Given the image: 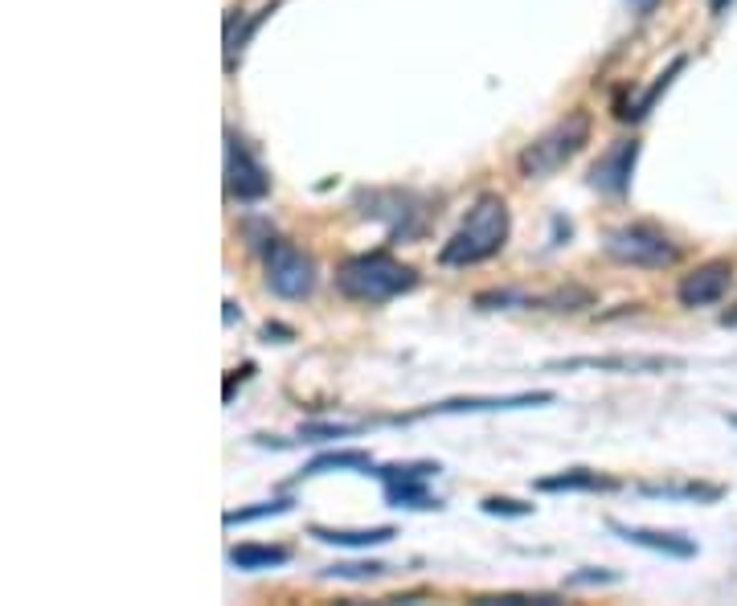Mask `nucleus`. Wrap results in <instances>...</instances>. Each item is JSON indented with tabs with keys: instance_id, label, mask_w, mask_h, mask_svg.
I'll return each instance as SVG.
<instances>
[{
	"instance_id": "nucleus-1",
	"label": "nucleus",
	"mask_w": 737,
	"mask_h": 606,
	"mask_svg": "<svg viewBox=\"0 0 737 606\" xmlns=\"http://www.w3.org/2000/svg\"><path fill=\"white\" fill-rule=\"evenodd\" d=\"M508 230H512V213H508L504 197L480 193L471 201L467 218L455 226V234L443 242L439 263L443 267H480L508 246Z\"/></svg>"
},
{
	"instance_id": "nucleus-2",
	"label": "nucleus",
	"mask_w": 737,
	"mask_h": 606,
	"mask_svg": "<svg viewBox=\"0 0 737 606\" xmlns=\"http://www.w3.org/2000/svg\"><path fill=\"white\" fill-rule=\"evenodd\" d=\"M418 287V271L406 267L402 258H394L389 250H365V254H349L336 267V291L353 303H365V308H377V303H389L406 291Z\"/></svg>"
},
{
	"instance_id": "nucleus-3",
	"label": "nucleus",
	"mask_w": 737,
	"mask_h": 606,
	"mask_svg": "<svg viewBox=\"0 0 737 606\" xmlns=\"http://www.w3.org/2000/svg\"><path fill=\"white\" fill-rule=\"evenodd\" d=\"M590 132H594L590 111H570L566 119H557L553 127H545V132H541L533 144L520 148V156H516L520 177H525V181L553 177L557 168H566V164L590 144Z\"/></svg>"
},
{
	"instance_id": "nucleus-4",
	"label": "nucleus",
	"mask_w": 737,
	"mask_h": 606,
	"mask_svg": "<svg viewBox=\"0 0 737 606\" xmlns=\"http://www.w3.org/2000/svg\"><path fill=\"white\" fill-rule=\"evenodd\" d=\"M606 258H615L623 267H639V271H664L680 258V246L652 222H631L606 234Z\"/></svg>"
},
{
	"instance_id": "nucleus-5",
	"label": "nucleus",
	"mask_w": 737,
	"mask_h": 606,
	"mask_svg": "<svg viewBox=\"0 0 737 606\" xmlns=\"http://www.w3.org/2000/svg\"><path fill=\"white\" fill-rule=\"evenodd\" d=\"M443 471L439 459H410V463H373L369 475H377L381 488H385V504L394 508H414V512H430V508H443L439 496L426 492V480H435Z\"/></svg>"
},
{
	"instance_id": "nucleus-6",
	"label": "nucleus",
	"mask_w": 737,
	"mask_h": 606,
	"mask_svg": "<svg viewBox=\"0 0 737 606\" xmlns=\"http://www.w3.org/2000/svg\"><path fill=\"white\" fill-rule=\"evenodd\" d=\"M263 279L279 299H308L316 291V263L308 250L271 238L263 246Z\"/></svg>"
},
{
	"instance_id": "nucleus-7",
	"label": "nucleus",
	"mask_w": 737,
	"mask_h": 606,
	"mask_svg": "<svg viewBox=\"0 0 737 606\" xmlns=\"http://www.w3.org/2000/svg\"><path fill=\"white\" fill-rule=\"evenodd\" d=\"M226 193L238 205H254L271 193L267 168L254 160V152L246 148V140L238 132H226Z\"/></svg>"
},
{
	"instance_id": "nucleus-8",
	"label": "nucleus",
	"mask_w": 737,
	"mask_h": 606,
	"mask_svg": "<svg viewBox=\"0 0 737 606\" xmlns=\"http://www.w3.org/2000/svg\"><path fill=\"white\" fill-rule=\"evenodd\" d=\"M365 218H377L389 226V238H414L422 230V209H418V197L414 193H398V189H377V193H361L357 197Z\"/></svg>"
},
{
	"instance_id": "nucleus-9",
	"label": "nucleus",
	"mask_w": 737,
	"mask_h": 606,
	"mask_svg": "<svg viewBox=\"0 0 737 606\" xmlns=\"http://www.w3.org/2000/svg\"><path fill=\"white\" fill-rule=\"evenodd\" d=\"M635 164H639V140H615L590 164V189H598L606 197H623L631 189Z\"/></svg>"
},
{
	"instance_id": "nucleus-10",
	"label": "nucleus",
	"mask_w": 737,
	"mask_h": 606,
	"mask_svg": "<svg viewBox=\"0 0 737 606\" xmlns=\"http://www.w3.org/2000/svg\"><path fill=\"white\" fill-rule=\"evenodd\" d=\"M733 283V267L725 263V258H713V263H701L692 267L680 287H676V299L684 303V308H709V303H721L725 291Z\"/></svg>"
},
{
	"instance_id": "nucleus-11",
	"label": "nucleus",
	"mask_w": 737,
	"mask_h": 606,
	"mask_svg": "<svg viewBox=\"0 0 737 606\" xmlns=\"http://www.w3.org/2000/svg\"><path fill=\"white\" fill-rule=\"evenodd\" d=\"M680 365H684L680 357H639V353L549 361V369H557V373H574V369H598V373H664V369H680Z\"/></svg>"
},
{
	"instance_id": "nucleus-12",
	"label": "nucleus",
	"mask_w": 737,
	"mask_h": 606,
	"mask_svg": "<svg viewBox=\"0 0 737 606\" xmlns=\"http://www.w3.org/2000/svg\"><path fill=\"white\" fill-rule=\"evenodd\" d=\"M553 394L549 389H533V394H492V398H447V402H435L418 410L414 418H426V414H488V410H525V406H549Z\"/></svg>"
},
{
	"instance_id": "nucleus-13",
	"label": "nucleus",
	"mask_w": 737,
	"mask_h": 606,
	"mask_svg": "<svg viewBox=\"0 0 737 606\" xmlns=\"http://www.w3.org/2000/svg\"><path fill=\"white\" fill-rule=\"evenodd\" d=\"M606 529L619 533L623 541L639 545V549H652V553H664V557H697V541L684 537V533H660V529H639V525H623V521H606Z\"/></svg>"
},
{
	"instance_id": "nucleus-14",
	"label": "nucleus",
	"mask_w": 737,
	"mask_h": 606,
	"mask_svg": "<svg viewBox=\"0 0 737 606\" xmlns=\"http://www.w3.org/2000/svg\"><path fill=\"white\" fill-rule=\"evenodd\" d=\"M316 541L324 545H340V549H373V545H389L398 537L394 525H377V529H324V525H312L308 529Z\"/></svg>"
},
{
	"instance_id": "nucleus-15",
	"label": "nucleus",
	"mask_w": 737,
	"mask_h": 606,
	"mask_svg": "<svg viewBox=\"0 0 737 606\" xmlns=\"http://www.w3.org/2000/svg\"><path fill=\"white\" fill-rule=\"evenodd\" d=\"M684 66H688V58H684V54H680V58H672V62H668V70H660V74H656V82L647 86V91H643V95H639L635 103L619 107L615 115H619L623 123H639V119H647V115H652V107L660 103V95L668 91V86H672V78H676V74H680Z\"/></svg>"
},
{
	"instance_id": "nucleus-16",
	"label": "nucleus",
	"mask_w": 737,
	"mask_h": 606,
	"mask_svg": "<svg viewBox=\"0 0 737 606\" xmlns=\"http://www.w3.org/2000/svg\"><path fill=\"white\" fill-rule=\"evenodd\" d=\"M533 488L537 492H606V488H615V480H606V475H598L590 467H570V471L545 475Z\"/></svg>"
},
{
	"instance_id": "nucleus-17",
	"label": "nucleus",
	"mask_w": 737,
	"mask_h": 606,
	"mask_svg": "<svg viewBox=\"0 0 737 606\" xmlns=\"http://www.w3.org/2000/svg\"><path fill=\"white\" fill-rule=\"evenodd\" d=\"M226 557H230L234 570H275V566H287L291 561V553L283 545H254V541L234 545Z\"/></svg>"
},
{
	"instance_id": "nucleus-18",
	"label": "nucleus",
	"mask_w": 737,
	"mask_h": 606,
	"mask_svg": "<svg viewBox=\"0 0 737 606\" xmlns=\"http://www.w3.org/2000/svg\"><path fill=\"white\" fill-rule=\"evenodd\" d=\"M324 471H373V455L369 451H324L316 455L308 467H303V475H324Z\"/></svg>"
},
{
	"instance_id": "nucleus-19",
	"label": "nucleus",
	"mask_w": 737,
	"mask_h": 606,
	"mask_svg": "<svg viewBox=\"0 0 737 606\" xmlns=\"http://www.w3.org/2000/svg\"><path fill=\"white\" fill-rule=\"evenodd\" d=\"M643 496H668V500H721L725 488H717V484H647Z\"/></svg>"
},
{
	"instance_id": "nucleus-20",
	"label": "nucleus",
	"mask_w": 737,
	"mask_h": 606,
	"mask_svg": "<svg viewBox=\"0 0 737 606\" xmlns=\"http://www.w3.org/2000/svg\"><path fill=\"white\" fill-rule=\"evenodd\" d=\"M365 430L361 422H303L299 426V439L303 443H332V439H344V435H357Z\"/></svg>"
},
{
	"instance_id": "nucleus-21",
	"label": "nucleus",
	"mask_w": 737,
	"mask_h": 606,
	"mask_svg": "<svg viewBox=\"0 0 737 606\" xmlns=\"http://www.w3.org/2000/svg\"><path fill=\"white\" fill-rule=\"evenodd\" d=\"M283 512H291V500H267V504H254V508H238V512H226V529L254 525V521H267V516H283Z\"/></svg>"
},
{
	"instance_id": "nucleus-22",
	"label": "nucleus",
	"mask_w": 737,
	"mask_h": 606,
	"mask_svg": "<svg viewBox=\"0 0 737 606\" xmlns=\"http://www.w3.org/2000/svg\"><path fill=\"white\" fill-rule=\"evenodd\" d=\"M385 566L381 561H340V566H328L324 578H340V582H369V578H381Z\"/></svg>"
},
{
	"instance_id": "nucleus-23",
	"label": "nucleus",
	"mask_w": 737,
	"mask_h": 606,
	"mask_svg": "<svg viewBox=\"0 0 737 606\" xmlns=\"http://www.w3.org/2000/svg\"><path fill=\"white\" fill-rule=\"evenodd\" d=\"M480 508L488 516H533V504H520V500H508V496H488Z\"/></svg>"
},
{
	"instance_id": "nucleus-24",
	"label": "nucleus",
	"mask_w": 737,
	"mask_h": 606,
	"mask_svg": "<svg viewBox=\"0 0 737 606\" xmlns=\"http://www.w3.org/2000/svg\"><path fill=\"white\" fill-rule=\"evenodd\" d=\"M271 13H275V5H267V9H263V13H254V17H250V25H246V29H242V33H238V37H230V41H226V50H230V58H234V54H238V50H242V46H246V41H250V37H254V29H258V25H263V21H267V17H271Z\"/></svg>"
},
{
	"instance_id": "nucleus-25",
	"label": "nucleus",
	"mask_w": 737,
	"mask_h": 606,
	"mask_svg": "<svg viewBox=\"0 0 737 606\" xmlns=\"http://www.w3.org/2000/svg\"><path fill=\"white\" fill-rule=\"evenodd\" d=\"M631 5V13H639V17H652L656 9H660V0H627Z\"/></svg>"
},
{
	"instance_id": "nucleus-26",
	"label": "nucleus",
	"mask_w": 737,
	"mask_h": 606,
	"mask_svg": "<svg viewBox=\"0 0 737 606\" xmlns=\"http://www.w3.org/2000/svg\"><path fill=\"white\" fill-rule=\"evenodd\" d=\"M574 582H619V574H602L598 570V574H578Z\"/></svg>"
},
{
	"instance_id": "nucleus-27",
	"label": "nucleus",
	"mask_w": 737,
	"mask_h": 606,
	"mask_svg": "<svg viewBox=\"0 0 737 606\" xmlns=\"http://www.w3.org/2000/svg\"><path fill=\"white\" fill-rule=\"evenodd\" d=\"M725 5H729V0H709V9H713V13H725Z\"/></svg>"
}]
</instances>
